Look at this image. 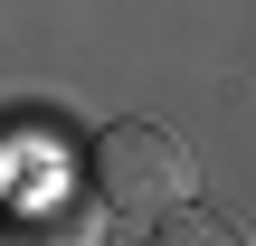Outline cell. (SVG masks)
I'll return each instance as SVG.
<instances>
[{
	"mask_svg": "<svg viewBox=\"0 0 256 246\" xmlns=\"http://www.w3.org/2000/svg\"><path fill=\"white\" fill-rule=\"evenodd\" d=\"M86 180H95V199L114 209V218H162V209H180L190 199V152H180V133H162V123H142V114H124V123H104L95 142H86Z\"/></svg>",
	"mask_w": 256,
	"mask_h": 246,
	"instance_id": "cell-1",
	"label": "cell"
},
{
	"mask_svg": "<svg viewBox=\"0 0 256 246\" xmlns=\"http://www.w3.org/2000/svg\"><path fill=\"white\" fill-rule=\"evenodd\" d=\"M0 246H104V199L38 171V180H19L0 199Z\"/></svg>",
	"mask_w": 256,
	"mask_h": 246,
	"instance_id": "cell-2",
	"label": "cell"
},
{
	"mask_svg": "<svg viewBox=\"0 0 256 246\" xmlns=\"http://www.w3.org/2000/svg\"><path fill=\"white\" fill-rule=\"evenodd\" d=\"M152 246H247V228H238L228 209H190V199H180V209L152 218Z\"/></svg>",
	"mask_w": 256,
	"mask_h": 246,
	"instance_id": "cell-3",
	"label": "cell"
}]
</instances>
